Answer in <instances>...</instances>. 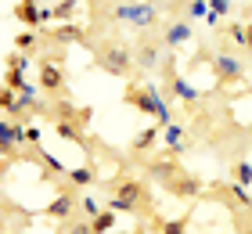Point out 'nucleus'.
Segmentation results:
<instances>
[{"label":"nucleus","mask_w":252,"mask_h":234,"mask_svg":"<svg viewBox=\"0 0 252 234\" xmlns=\"http://www.w3.org/2000/svg\"><path fill=\"white\" fill-rule=\"evenodd\" d=\"M209 15L220 18V22L231 18V15H234V0H209Z\"/></svg>","instance_id":"24"},{"label":"nucleus","mask_w":252,"mask_h":234,"mask_svg":"<svg viewBox=\"0 0 252 234\" xmlns=\"http://www.w3.org/2000/svg\"><path fill=\"white\" fill-rule=\"evenodd\" d=\"M0 108H4L7 115H15V119H26V123H29V112L22 108V101H18V90H11V87H0Z\"/></svg>","instance_id":"15"},{"label":"nucleus","mask_w":252,"mask_h":234,"mask_svg":"<svg viewBox=\"0 0 252 234\" xmlns=\"http://www.w3.org/2000/svg\"><path fill=\"white\" fill-rule=\"evenodd\" d=\"M54 130H58V137H62V140H76V144L83 140V134H79L83 126H76V123H65V119H58V123H54Z\"/></svg>","instance_id":"23"},{"label":"nucleus","mask_w":252,"mask_h":234,"mask_svg":"<svg viewBox=\"0 0 252 234\" xmlns=\"http://www.w3.org/2000/svg\"><path fill=\"white\" fill-rule=\"evenodd\" d=\"M29 65H32V58H29V54H22V51H11V54H7V62H4V87L18 90L22 83H26V72H29Z\"/></svg>","instance_id":"7"},{"label":"nucleus","mask_w":252,"mask_h":234,"mask_svg":"<svg viewBox=\"0 0 252 234\" xmlns=\"http://www.w3.org/2000/svg\"><path fill=\"white\" fill-rule=\"evenodd\" d=\"M112 198L123 202V213H137L141 202H144V184L141 180H123V184H116V195Z\"/></svg>","instance_id":"9"},{"label":"nucleus","mask_w":252,"mask_h":234,"mask_svg":"<svg viewBox=\"0 0 252 234\" xmlns=\"http://www.w3.org/2000/svg\"><path fill=\"white\" fill-rule=\"evenodd\" d=\"M4 173H7V159H0V177H4Z\"/></svg>","instance_id":"32"},{"label":"nucleus","mask_w":252,"mask_h":234,"mask_svg":"<svg viewBox=\"0 0 252 234\" xmlns=\"http://www.w3.org/2000/svg\"><path fill=\"white\" fill-rule=\"evenodd\" d=\"M162 144H166L169 155H184V151L191 148V134L180 123H169L166 130H162Z\"/></svg>","instance_id":"11"},{"label":"nucleus","mask_w":252,"mask_h":234,"mask_svg":"<svg viewBox=\"0 0 252 234\" xmlns=\"http://www.w3.org/2000/svg\"><path fill=\"white\" fill-rule=\"evenodd\" d=\"M242 51H252V26L242 22Z\"/></svg>","instance_id":"29"},{"label":"nucleus","mask_w":252,"mask_h":234,"mask_svg":"<svg viewBox=\"0 0 252 234\" xmlns=\"http://www.w3.org/2000/svg\"><path fill=\"white\" fill-rule=\"evenodd\" d=\"M29 144H40V130H36L32 123L26 126V148H29Z\"/></svg>","instance_id":"30"},{"label":"nucleus","mask_w":252,"mask_h":234,"mask_svg":"<svg viewBox=\"0 0 252 234\" xmlns=\"http://www.w3.org/2000/svg\"><path fill=\"white\" fill-rule=\"evenodd\" d=\"M166 79H169V98L180 101V104H188V108H194V104L202 101V90H194L184 76H177V68H173V58H166Z\"/></svg>","instance_id":"6"},{"label":"nucleus","mask_w":252,"mask_h":234,"mask_svg":"<svg viewBox=\"0 0 252 234\" xmlns=\"http://www.w3.org/2000/svg\"><path fill=\"white\" fill-rule=\"evenodd\" d=\"M18 4H40V0H18Z\"/></svg>","instance_id":"33"},{"label":"nucleus","mask_w":252,"mask_h":234,"mask_svg":"<svg viewBox=\"0 0 252 234\" xmlns=\"http://www.w3.org/2000/svg\"><path fill=\"white\" fill-rule=\"evenodd\" d=\"M112 18L137 33H148L158 26V4L155 0H116L112 4Z\"/></svg>","instance_id":"2"},{"label":"nucleus","mask_w":252,"mask_h":234,"mask_svg":"<svg viewBox=\"0 0 252 234\" xmlns=\"http://www.w3.org/2000/svg\"><path fill=\"white\" fill-rule=\"evenodd\" d=\"M231 177H234V184H242V187H249V184H252V162H245V159H238L234 166H231Z\"/></svg>","instance_id":"22"},{"label":"nucleus","mask_w":252,"mask_h":234,"mask_svg":"<svg viewBox=\"0 0 252 234\" xmlns=\"http://www.w3.org/2000/svg\"><path fill=\"white\" fill-rule=\"evenodd\" d=\"M76 213V195L72 191H62V195H54L51 198V205H43V216H51V220H72Z\"/></svg>","instance_id":"10"},{"label":"nucleus","mask_w":252,"mask_h":234,"mask_svg":"<svg viewBox=\"0 0 252 234\" xmlns=\"http://www.w3.org/2000/svg\"><path fill=\"white\" fill-rule=\"evenodd\" d=\"M191 22L188 18H173V22H169V26L162 29V36H158V40H162V47H166V51H177V47H184V43H191Z\"/></svg>","instance_id":"8"},{"label":"nucleus","mask_w":252,"mask_h":234,"mask_svg":"<svg viewBox=\"0 0 252 234\" xmlns=\"http://www.w3.org/2000/svg\"><path fill=\"white\" fill-rule=\"evenodd\" d=\"M162 234H188V220H166Z\"/></svg>","instance_id":"27"},{"label":"nucleus","mask_w":252,"mask_h":234,"mask_svg":"<svg viewBox=\"0 0 252 234\" xmlns=\"http://www.w3.org/2000/svg\"><path fill=\"white\" fill-rule=\"evenodd\" d=\"M72 11H76V0H58V4L51 7V18H58V22H68V18H72Z\"/></svg>","instance_id":"25"},{"label":"nucleus","mask_w":252,"mask_h":234,"mask_svg":"<svg viewBox=\"0 0 252 234\" xmlns=\"http://www.w3.org/2000/svg\"><path fill=\"white\" fill-rule=\"evenodd\" d=\"M90 227H94V234H108L116 227V213H112V209H101V213L90 220Z\"/></svg>","instance_id":"21"},{"label":"nucleus","mask_w":252,"mask_h":234,"mask_svg":"<svg viewBox=\"0 0 252 234\" xmlns=\"http://www.w3.org/2000/svg\"><path fill=\"white\" fill-rule=\"evenodd\" d=\"M40 36H47L54 47H68V43H83V29L76 22H58L51 33H40Z\"/></svg>","instance_id":"12"},{"label":"nucleus","mask_w":252,"mask_h":234,"mask_svg":"<svg viewBox=\"0 0 252 234\" xmlns=\"http://www.w3.org/2000/svg\"><path fill=\"white\" fill-rule=\"evenodd\" d=\"M65 51L58 47L54 54L47 58H40V90L43 94H51V98H62V90H65Z\"/></svg>","instance_id":"3"},{"label":"nucleus","mask_w":252,"mask_h":234,"mask_svg":"<svg viewBox=\"0 0 252 234\" xmlns=\"http://www.w3.org/2000/svg\"><path fill=\"white\" fill-rule=\"evenodd\" d=\"M65 177H68V187H90L94 184V169L90 166H76V169H68Z\"/></svg>","instance_id":"20"},{"label":"nucleus","mask_w":252,"mask_h":234,"mask_svg":"<svg viewBox=\"0 0 252 234\" xmlns=\"http://www.w3.org/2000/svg\"><path fill=\"white\" fill-rule=\"evenodd\" d=\"M94 65L108 76H119V79H130L133 76V47H126L119 40H105L101 47H94Z\"/></svg>","instance_id":"1"},{"label":"nucleus","mask_w":252,"mask_h":234,"mask_svg":"<svg viewBox=\"0 0 252 234\" xmlns=\"http://www.w3.org/2000/svg\"><path fill=\"white\" fill-rule=\"evenodd\" d=\"M158 140H162V130H158V126H148V130H141L133 137V151H137V155H144V151L152 144H158Z\"/></svg>","instance_id":"16"},{"label":"nucleus","mask_w":252,"mask_h":234,"mask_svg":"<svg viewBox=\"0 0 252 234\" xmlns=\"http://www.w3.org/2000/svg\"><path fill=\"white\" fill-rule=\"evenodd\" d=\"M162 40L158 36H141V43L133 47V65H137V72H158V68L166 65V58H162Z\"/></svg>","instance_id":"4"},{"label":"nucleus","mask_w":252,"mask_h":234,"mask_svg":"<svg viewBox=\"0 0 252 234\" xmlns=\"http://www.w3.org/2000/svg\"><path fill=\"white\" fill-rule=\"evenodd\" d=\"M58 234H94V227H90V220L72 216V220H62L58 224Z\"/></svg>","instance_id":"19"},{"label":"nucleus","mask_w":252,"mask_h":234,"mask_svg":"<svg viewBox=\"0 0 252 234\" xmlns=\"http://www.w3.org/2000/svg\"><path fill=\"white\" fill-rule=\"evenodd\" d=\"M209 68H213V76L220 79V83H234V79H242L245 76V62H242V54H234V51H213V62H209Z\"/></svg>","instance_id":"5"},{"label":"nucleus","mask_w":252,"mask_h":234,"mask_svg":"<svg viewBox=\"0 0 252 234\" xmlns=\"http://www.w3.org/2000/svg\"><path fill=\"white\" fill-rule=\"evenodd\" d=\"M11 151H15V144H7V140H0V159H11Z\"/></svg>","instance_id":"31"},{"label":"nucleus","mask_w":252,"mask_h":234,"mask_svg":"<svg viewBox=\"0 0 252 234\" xmlns=\"http://www.w3.org/2000/svg\"><path fill=\"white\" fill-rule=\"evenodd\" d=\"M169 180V187H173L177 195H184V198H198L202 195V180L198 177H191V173H173V177H166Z\"/></svg>","instance_id":"13"},{"label":"nucleus","mask_w":252,"mask_h":234,"mask_svg":"<svg viewBox=\"0 0 252 234\" xmlns=\"http://www.w3.org/2000/svg\"><path fill=\"white\" fill-rule=\"evenodd\" d=\"M231 195H234L242 205H252V198H249V187H242V184H231Z\"/></svg>","instance_id":"28"},{"label":"nucleus","mask_w":252,"mask_h":234,"mask_svg":"<svg viewBox=\"0 0 252 234\" xmlns=\"http://www.w3.org/2000/svg\"><path fill=\"white\" fill-rule=\"evenodd\" d=\"M40 33L36 29H26V33H18L15 36V51H22V54H32V51H40Z\"/></svg>","instance_id":"18"},{"label":"nucleus","mask_w":252,"mask_h":234,"mask_svg":"<svg viewBox=\"0 0 252 234\" xmlns=\"http://www.w3.org/2000/svg\"><path fill=\"white\" fill-rule=\"evenodd\" d=\"M209 15V0H188V18H205Z\"/></svg>","instance_id":"26"},{"label":"nucleus","mask_w":252,"mask_h":234,"mask_svg":"<svg viewBox=\"0 0 252 234\" xmlns=\"http://www.w3.org/2000/svg\"><path fill=\"white\" fill-rule=\"evenodd\" d=\"M11 11H15V18H18L26 29H40V26H43V7H40V4H15Z\"/></svg>","instance_id":"14"},{"label":"nucleus","mask_w":252,"mask_h":234,"mask_svg":"<svg viewBox=\"0 0 252 234\" xmlns=\"http://www.w3.org/2000/svg\"><path fill=\"white\" fill-rule=\"evenodd\" d=\"M76 209H79V216H83V220H94L105 205L97 202V195H90V191H87V195H76Z\"/></svg>","instance_id":"17"},{"label":"nucleus","mask_w":252,"mask_h":234,"mask_svg":"<svg viewBox=\"0 0 252 234\" xmlns=\"http://www.w3.org/2000/svg\"><path fill=\"white\" fill-rule=\"evenodd\" d=\"M0 227H4V205H0Z\"/></svg>","instance_id":"34"}]
</instances>
